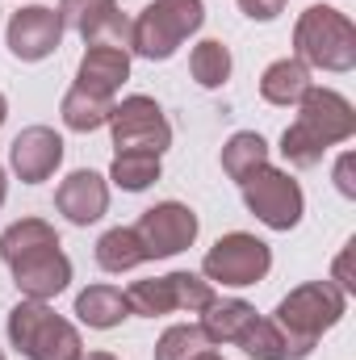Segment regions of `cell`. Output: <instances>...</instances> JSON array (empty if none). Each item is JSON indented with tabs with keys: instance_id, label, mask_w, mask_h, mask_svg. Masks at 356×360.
<instances>
[{
	"instance_id": "22",
	"label": "cell",
	"mask_w": 356,
	"mask_h": 360,
	"mask_svg": "<svg viewBox=\"0 0 356 360\" xmlns=\"http://www.w3.org/2000/svg\"><path fill=\"white\" fill-rule=\"evenodd\" d=\"M265 164H268V143L256 130H239V134L227 139V147H222V172L231 180L243 184L256 168H265Z\"/></svg>"
},
{
	"instance_id": "20",
	"label": "cell",
	"mask_w": 356,
	"mask_h": 360,
	"mask_svg": "<svg viewBox=\"0 0 356 360\" xmlns=\"http://www.w3.org/2000/svg\"><path fill=\"white\" fill-rule=\"evenodd\" d=\"M239 348L248 352L252 360H306V352L272 323V319H252V327L239 335Z\"/></svg>"
},
{
	"instance_id": "29",
	"label": "cell",
	"mask_w": 356,
	"mask_h": 360,
	"mask_svg": "<svg viewBox=\"0 0 356 360\" xmlns=\"http://www.w3.org/2000/svg\"><path fill=\"white\" fill-rule=\"evenodd\" d=\"M336 184H340V193H344V197H356V180H352V155H344V160H340V168H336Z\"/></svg>"
},
{
	"instance_id": "10",
	"label": "cell",
	"mask_w": 356,
	"mask_h": 360,
	"mask_svg": "<svg viewBox=\"0 0 356 360\" xmlns=\"http://www.w3.org/2000/svg\"><path fill=\"white\" fill-rule=\"evenodd\" d=\"M113 130V147L117 151H147V155H164L172 147V126L164 117V109L151 96H126L122 105H113L109 122Z\"/></svg>"
},
{
	"instance_id": "33",
	"label": "cell",
	"mask_w": 356,
	"mask_h": 360,
	"mask_svg": "<svg viewBox=\"0 0 356 360\" xmlns=\"http://www.w3.org/2000/svg\"><path fill=\"white\" fill-rule=\"evenodd\" d=\"M193 360H222V356H218V352L210 348V352H201V356H193Z\"/></svg>"
},
{
	"instance_id": "8",
	"label": "cell",
	"mask_w": 356,
	"mask_h": 360,
	"mask_svg": "<svg viewBox=\"0 0 356 360\" xmlns=\"http://www.w3.org/2000/svg\"><path fill=\"white\" fill-rule=\"evenodd\" d=\"M239 188H243V205L265 222L268 231H293L302 222L306 197H302V184L289 176V172L265 164V168H256L252 176L243 180Z\"/></svg>"
},
{
	"instance_id": "12",
	"label": "cell",
	"mask_w": 356,
	"mask_h": 360,
	"mask_svg": "<svg viewBox=\"0 0 356 360\" xmlns=\"http://www.w3.org/2000/svg\"><path fill=\"white\" fill-rule=\"evenodd\" d=\"M63 30H76L89 46H126L130 51V21L117 13V0H59Z\"/></svg>"
},
{
	"instance_id": "34",
	"label": "cell",
	"mask_w": 356,
	"mask_h": 360,
	"mask_svg": "<svg viewBox=\"0 0 356 360\" xmlns=\"http://www.w3.org/2000/svg\"><path fill=\"white\" fill-rule=\"evenodd\" d=\"M0 360H4V352H0Z\"/></svg>"
},
{
	"instance_id": "27",
	"label": "cell",
	"mask_w": 356,
	"mask_h": 360,
	"mask_svg": "<svg viewBox=\"0 0 356 360\" xmlns=\"http://www.w3.org/2000/svg\"><path fill=\"white\" fill-rule=\"evenodd\" d=\"M352 252H356V243H344V252L336 256V276H331V285H340L344 293H356V281H352Z\"/></svg>"
},
{
	"instance_id": "17",
	"label": "cell",
	"mask_w": 356,
	"mask_h": 360,
	"mask_svg": "<svg viewBox=\"0 0 356 360\" xmlns=\"http://www.w3.org/2000/svg\"><path fill=\"white\" fill-rule=\"evenodd\" d=\"M252 319H256V306H248L243 297H214L205 310H201V331H205V340L210 344H239V335L252 327Z\"/></svg>"
},
{
	"instance_id": "6",
	"label": "cell",
	"mask_w": 356,
	"mask_h": 360,
	"mask_svg": "<svg viewBox=\"0 0 356 360\" xmlns=\"http://www.w3.org/2000/svg\"><path fill=\"white\" fill-rule=\"evenodd\" d=\"M201 21H205L201 0H151L130 21V51L151 63H164L184 46V38L201 30Z\"/></svg>"
},
{
	"instance_id": "1",
	"label": "cell",
	"mask_w": 356,
	"mask_h": 360,
	"mask_svg": "<svg viewBox=\"0 0 356 360\" xmlns=\"http://www.w3.org/2000/svg\"><path fill=\"white\" fill-rule=\"evenodd\" d=\"M0 260L13 269V281L25 297L51 302L72 285V260L59 248V235L42 218H21L0 235Z\"/></svg>"
},
{
	"instance_id": "24",
	"label": "cell",
	"mask_w": 356,
	"mask_h": 360,
	"mask_svg": "<svg viewBox=\"0 0 356 360\" xmlns=\"http://www.w3.org/2000/svg\"><path fill=\"white\" fill-rule=\"evenodd\" d=\"M189 72H193V80H197L201 89H222V84L231 80V51H227L218 38H205V42L193 46Z\"/></svg>"
},
{
	"instance_id": "16",
	"label": "cell",
	"mask_w": 356,
	"mask_h": 360,
	"mask_svg": "<svg viewBox=\"0 0 356 360\" xmlns=\"http://www.w3.org/2000/svg\"><path fill=\"white\" fill-rule=\"evenodd\" d=\"M130 80V51L126 46H89L76 72V89L113 101V92Z\"/></svg>"
},
{
	"instance_id": "2",
	"label": "cell",
	"mask_w": 356,
	"mask_h": 360,
	"mask_svg": "<svg viewBox=\"0 0 356 360\" xmlns=\"http://www.w3.org/2000/svg\"><path fill=\"white\" fill-rule=\"evenodd\" d=\"M356 134V109L336 89H310L298 101L293 126L281 134V155L293 168H314L336 143H348Z\"/></svg>"
},
{
	"instance_id": "28",
	"label": "cell",
	"mask_w": 356,
	"mask_h": 360,
	"mask_svg": "<svg viewBox=\"0 0 356 360\" xmlns=\"http://www.w3.org/2000/svg\"><path fill=\"white\" fill-rule=\"evenodd\" d=\"M285 4H289V0H239V8H243L252 21H272V17H281Z\"/></svg>"
},
{
	"instance_id": "4",
	"label": "cell",
	"mask_w": 356,
	"mask_h": 360,
	"mask_svg": "<svg viewBox=\"0 0 356 360\" xmlns=\"http://www.w3.org/2000/svg\"><path fill=\"white\" fill-rule=\"evenodd\" d=\"M293 51L306 68L352 72L356 68V25L331 4H310L293 25Z\"/></svg>"
},
{
	"instance_id": "15",
	"label": "cell",
	"mask_w": 356,
	"mask_h": 360,
	"mask_svg": "<svg viewBox=\"0 0 356 360\" xmlns=\"http://www.w3.org/2000/svg\"><path fill=\"white\" fill-rule=\"evenodd\" d=\"M55 210H59L68 222H76V226L96 222V218L109 210V184H105V176H96L89 168L72 172V176L55 188Z\"/></svg>"
},
{
	"instance_id": "5",
	"label": "cell",
	"mask_w": 356,
	"mask_h": 360,
	"mask_svg": "<svg viewBox=\"0 0 356 360\" xmlns=\"http://www.w3.org/2000/svg\"><path fill=\"white\" fill-rule=\"evenodd\" d=\"M8 344L21 352L25 360H80L84 356V344H80V331L55 314L46 302H17L8 310Z\"/></svg>"
},
{
	"instance_id": "11",
	"label": "cell",
	"mask_w": 356,
	"mask_h": 360,
	"mask_svg": "<svg viewBox=\"0 0 356 360\" xmlns=\"http://www.w3.org/2000/svg\"><path fill=\"white\" fill-rule=\"evenodd\" d=\"M134 235H139L147 260H168L197 239V214L180 201H160V205L143 210V218L134 222Z\"/></svg>"
},
{
	"instance_id": "7",
	"label": "cell",
	"mask_w": 356,
	"mask_h": 360,
	"mask_svg": "<svg viewBox=\"0 0 356 360\" xmlns=\"http://www.w3.org/2000/svg\"><path fill=\"white\" fill-rule=\"evenodd\" d=\"M210 302H214V285L193 276V272H168V276H155V281H134L126 289L130 314H143V319H160V314H172V310L201 314Z\"/></svg>"
},
{
	"instance_id": "23",
	"label": "cell",
	"mask_w": 356,
	"mask_h": 360,
	"mask_svg": "<svg viewBox=\"0 0 356 360\" xmlns=\"http://www.w3.org/2000/svg\"><path fill=\"white\" fill-rule=\"evenodd\" d=\"M59 113H63V126L68 130H76V134H92V130H101L105 122H109V113H113V101H105V96H92V92L76 89L63 96V105H59Z\"/></svg>"
},
{
	"instance_id": "32",
	"label": "cell",
	"mask_w": 356,
	"mask_h": 360,
	"mask_svg": "<svg viewBox=\"0 0 356 360\" xmlns=\"http://www.w3.org/2000/svg\"><path fill=\"white\" fill-rule=\"evenodd\" d=\"M4 117H8V101H4V92H0V126H4Z\"/></svg>"
},
{
	"instance_id": "9",
	"label": "cell",
	"mask_w": 356,
	"mask_h": 360,
	"mask_svg": "<svg viewBox=\"0 0 356 360\" xmlns=\"http://www.w3.org/2000/svg\"><path fill=\"white\" fill-rule=\"evenodd\" d=\"M268 269H272V252H268L265 239L248 235V231H231L222 235L205 260H201V272L218 285H231V289H243V285H256L265 281Z\"/></svg>"
},
{
	"instance_id": "18",
	"label": "cell",
	"mask_w": 356,
	"mask_h": 360,
	"mask_svg": "<svg viewBox=\"0 0 356 360\" xmlns=\"http://www.w3.org/2000/svg\"><path fill=\"white\" fill-rule=\"evenodd\" d=\"M310 89H314L310 84V68L302 59H276L265 76H260V96H265L268 105H281V109L298 105Z\"/></svg>"
},
{
	"instance_id": "26",
	"label": "cell",
	"mask_w": 356,
	"mask_h": 360,
	"mask_svg": "<svg viewBox=\"0 0 356 360\" xmlns=\"http://www.w3.org/2000/svg\"><path fill=\"white\" fill-rule=\"evenodd\" d=\"M214 344L205 340V331L197 327V323H177V327H168L164 335H160V344H155V360H193L201 356V352H210Z\"/></svg>"
},
{
	"instance_id": "30",
	"label": "cell",
	"mask_w": 356,
	"mask_h": 360,
	"mask_svg": "<svg viewBox=\"0 0 356 360\" xmlns=\"http://www.w3.org/2000/svg\"><path fill=\"white\" fill-rule=\"evenodd\" d=\"M80 360H117L113 352H89V356H80Z\"/></svg>"
},
{
	"instance_id": "13",
	"label": "cell",
	"mask_w": 356,
	"mask_h": 360,
	"mask_svg": "<svg viewBox=\"0 0 356 360\" xmlns=\"http://www.w3.org/2000/svg\"><path fill=\"white\" fill-rule=\"evenodd\" d=\"M59 42H63V21H59L55 8L30 4V8L13 13V21H8V51H13V59L38 63L46 55H55Z\"/></svg>"
},
{
	"instance_id": "3",
	"label": "cell",
	"mask_w": 356,
	"mask_h": 360,
	"mask_svg": "<svg viewBox=\"0 0 356 360\" xmlns=\"http://www.w3.org/2000/svg\"><path fill=\"white\" fill-rule=\"evenodd\" d=\"M344 310H348V293L340 285H331V281H306L289 297L276 302L272 323L310 356L314 344L323 340V331H331L344 319Z\"/></svg>"
},
{
	"instance_id": "14",
	"label": "cell",
	"mask_w": 356,
	"mask_h": 360,
	"mask_svg": "<svg viewBox=\"0 0 356 360\" xmlns=\"http://www.w3.org/2000/svg\"><path fill=\"white\" fill-rule=\"evenodd\" d=\"M8 164H13L17 180L42 184V180L55 176V168L63 164V139L51 126H25L13 139V147H8Z\"/></svg>"
},
{
	"instance_id": "31",
	"label": "cell",
	"mask_w": 356,
	"mask_h": 360,
	"mask_svg": "<svg viewBox=\"0 0 356 360\" xmlns=\"http://www.w3.org/2000/svg\"><path fill=\"white\" fill-rule=\"evenodd\" d=\"M4 197H8V180H4V168H0V205H4Z\"/></svg>"
},
{
	"instance_id": "25",
	"label": "cell",
	"mask_w": 356,
	"mask_h": 360,
	"mask_svg": "<svg viewBox=\"0 0 356 360\" xmlns=\"http://www.w3.org/2000/svg\"><path fill=\"white\" fill-rule=\"evenodd\" d=\"M109 180L126 193H143L147 184L160 180V155H147V151H117L113 164H109Z\"/></svg>"
},
{
	"instance_id": "21",
	"label": "cell",
	"mask_w": 356,
	"mask_h": 360,
	"mask_svg": "<svg viewBox=\"0 0 356 360\" xmlns=\"http://www.w3.org/2000/svg\"><path fill=\"white\" fill-rule=\"evenodd\" d=\"M96 264L105 272H130L139 264H147V252L134 235V226H113L96 239Z\"/></svg>"
},
{
	"instance_id": "19",
	"label": "cell",
	"mask_w": 356,
	"mask_h": 360,
	"mask_svg": "<svg viewBox=\"0 0 356 360\" xmlns=\"http://www.w3.org/2000/svg\"><path fill=\"white\" fill-rule=\"evenodd\" d=\"M76 319H80L84 327H96V331L122 327V319H130L126 293L113 289V285H89V289L76 297Z\"/></svg>"
}]
</instances>
